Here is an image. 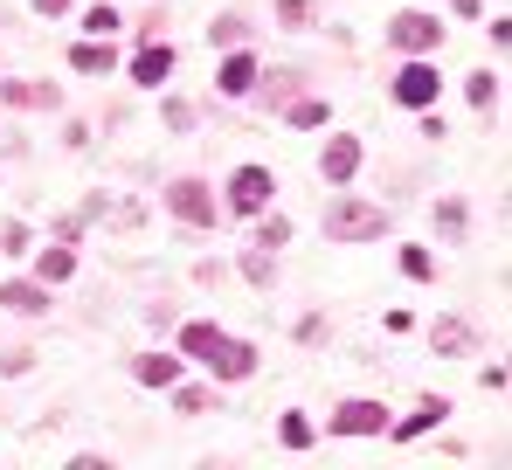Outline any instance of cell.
<instances>
[{
    "label": "cell",
    "mask_w": 512,
    "mask_h": 470,
    "mask_svg": "<svg viewBox=\"0 0 512 470\" xmlns=\"http://www.w3.org/2000/svg\"><path fill=\"white\" fill-rule=\"evenodd\" d=\"M319 229H326V242H374V235H388V208H374L360 194H333Z\"/></svg>",
    "instance_id": "cell-1"
},
{
    "label": "cell",
    "mask_w": 512,
    "mask_h": 470,
    "mask_svg": "<svg viewBox=\"0 0 512 470\" xmlns=\"http://www.w3.org/2000/svg\"><path fill=\"white\" fill-rule=\"evenodd\" d=\"M160 118H167V132H194V118H201V111H194L187 97H167V104H160Z\"/></svg>",
    "instance_id": "cell-30"
},
{
    "label": "cell",
    "mask_w": 512,
    "mask_h": 470,
    "mask_svg": "<svg viewBox=\"0 0 512 470\" xmlns=\"http://www.w3.org/2000/svg\"><path fill=\"white\" fill-rule=\"evenodd\" d=\"M63 146H70V153H84V146H90V125H84V118H70V125H63Z\"/></svg>",
    "instance_id": "cell-34"
},
{
    "label": "cell",
    "mask_w": 512,
    "mask_h": 470,
    "mask_svg": "<svg viewBox=\"0 0 512 470\" xmlns=\"http://www.w3.org/2000/svg\"><path fill=\"white\" fill-rule=\"evenodd\" d=\"M256 360H263V353H256L250 339H229V332H222V346H215V353H208L201 367H208L215 381H250V374H256Z\"/></svg>",
    "instance_id": "cell-8"
},
{
    "label": "cell",
    "mask_w": 512,
    "mask_h": 470,
    "mask_svg": "<svg viewBox=\"0 0 512 470\" xmlns=\"http://www.w3.org/2000/svg\"><path fill=\"white\" fill-rule=\"evenodd\" d=\"M284 242H291V222L284 215H270V222L256 215V249H284Z\"/></svg>",
    "instance_id": "cell-31"
},
{
    "label": "cell",
    "mask_w": 512,
    "mask_h": 470,
    "mask_svg": "<svg viewBox=\"0 0 512 470\" xmlns=\"http://www.w3.org/2000/svg\"><path fill=\"white\" fill-rule=\"evenodd\" d=\"M277 443H284V450H312V422H305V415L291 408V415L277 422Z\"/></svg>",
    "instance_id": "cell-25"
},
{
    "label": "cell",
    "mask_w": 512,
    "mask_h": 470,
    "mask_svg": "<svg viewBox=\"0 0 512 470\" xmlns=\"http://www.w3.org/2000/svg\"><path fill=\"white\" fill-rule=\"evenodd\" d=\"M256 90H263V104H284V97L305 90V77L298 70H256Z\"/></svg>",
    "instance_id": "cell-22"
},
{
    "label": "cell",
    "mask_w": 512,
    "mask_h": 470,
    "mask_svg": "<svg viewBox=\"0 0 512 470\" xmlns=\"http://www.w3.org/2000/svg\"><path fill=\"white\" fill-rule=\"evenodd\" d=\"M70 70H77V77H104V70H118V49H111V35H84V42L70 49Z\"/></svg>",
    "instance_id": "cell-13"
},
{
    "label": "cell",
    "mask_w": 512,
    "mask_h": 470,
    "mask_svg": "<svg viewBox=\"0 0 512 470\" xmlns=\"http://www.w3.org/2000/svg\"><path fill=\"white\" fill-rule=\"evenodd\" d=\"M250 14H243V7H229V14H215V21H208V42H215V49H243V42H250Z\"/></svg>",
    "instance_id": "cell-18"
},
{
    "label": "cell",
    "mask_w": 512,
    "mask_h": 470,
    "mask_svg": "<svg viewBox=\"0 0 512 470\" xmlns=\"http://www.w3.org/2000/svg\"><path fill=\"white\" fill-rule=\"evenodd\" d=\"M436 90H443L436 56H409V63L395 70V83H388V97H395L402 111H429V104H436Z\"/></svg>",
    "instance_id": "cell-5"
},
{
    "label": "cell",
    "mask_w": 512,
    "mask_h": 470,
    "mask_svg": "<svg viewBox=\"0 0 512 470\" xmlns=\"http://www.w3.org/2000/svg\"><path fill=\"white\" fill-rule=\"evenodd\" d=\"M360 159H367V146H360L353 132H333V139L319 146V180H326V187H346V180L360 173Z\"/></svg>",
    "instance_id": "cell-6"
},
{
    "label": "cell",
    "mask_w": 512,
    "mask_h": 470,
    "mask_svg": "<svg viewBox=\"0 0 512 470\" xmlns=\"http://www.w3.org/2000/svg\"><path fill=\"white\" fill-rule=\"evenodd\" d=\"M35 360H42L35 346H7V353H0V381H21V374H28Z\"/></svg>",
    "instance_id": "cell-28"
},
{
    "label": "cell",
    "mask_w": 512,
    "mask_h": 470,
    "mask_svg": "<svg viewBox=\"0 0 512 470\" xmlns=\"http://www.w3.org/2000/svg\"><path fill=\"white\" fill-rule=\"evenodd\" d=\"M0 104H14V111H56L63 90L42 83V77H7V83H0Z\"/></svg>",
    "instance_id": "cell-10"
},
{
    "label": "cell",
    "mask_w": 512,
    "mask_h": 470,
    "mask_svg": "<svg viewBox=\"0 0 512 470\" xmlns=\"http://www.w3.org/2000/svg\"><path fill=\"white\" fill-rule=\"evenodd\" d=\"M236 270H243V277H250V284H263V291H270V284H277V263H270V249H243V256H236Z\"/></svg>",
    "instance_id": "cell-24"
},
{
    "label": "cell",
    "mask_w": 512,
    "mask_h": 470,
    "mask_svg": "<svg viewBox=\"0 0 512 470\" xmlns=\"http://www.w3.org/2000/svg\"><path fill=\"white\" fill-rule=\"evenodd\" d=\"M450 14H464V21H478V14H485V0H450Z\"/></svg>",
    "instance_id": "cell-36"
},
{
    "label": "cell",
    "mask_w": 512,
    "mask_h": 470,
    "mask_svg": "<svg viewBox=\"0 0 512 470\" xmlns=\"http://www.w3.org/2000/svg\"><path fill=\"white\" fill-rule=\"evenodd\" d=\"M222 346V325H208V318H194V325H180V353L187 360H208Z\"/></svg>",
    "instance_id": "cell-19"
},
{
    "label": "cell",
    "mask_w": 512,
    "mask_h": 470,
    "mask_svg": "<svg viewBox=\"0 0 512 470\" xmlns=\"http://www.w3.org/2000/svg\"><path fill=\"white\" fill-rule=\"evenodd\" d=\"M402 277L429 284V277H436V256H429V249H402Z\"/></svg>",
    "instance_id": "cell-32"
},
{
    "label": "cell",
    "mask_w": 512,
    "mask_h": 470,
    "mask_svg": "<svg viewBox=\"0 0 512 470\" xmlns=\"http://www.w3.org/2000/svg\"><path fill=\"white\" fill-rule=\"evenodd\" d=\"M256 70H263V63H256L250 42H243V49H229V56H222V70H215V90H222V97H250V90H256Z\"/></svg>",
    "instance_id": "cell-11"
},
{
    "label": "cell",
    "mask_w": 512,
    "mask_h": 470,
    "mask_svg": "<svg viewBox=\"0 0 512 470\" xmlns=\"http://www.w3.org/2000/svg\"><path fill=\"white\" fill-rule=\"evenodd\" d=\"M84 28H90V35H118L125 21H118V7H104V0H90V7H84Z\"/></svg>",
    "instance_id": "cell-29"
},
{
    "label": "cell",
    "mask_w": 512,
    "mask_h": 470,
    "mask_svg": "<svg viewBox=\"0 0 512 470\" xmlns=\"http://www.w3.org/2000/svg\"><path fill=\"white\" fill-rule=\"evenodd\" d=\"M35 277H42V284L77 277V249H70V242H63V249H42V256H35Z\"/></svg>",
    "instance_id": "cell-21"
},
{
    "label": "cell",
    "mask_w": 512,
    "mask_h": 470,
    "mask_svg": "<svg viewBox=\"0 0 512 470\" xmlns=\"http://www.w3.org/2000/svg\"><path fill=\"white\" fill-rule=\"evenodd\" d=\"M167 215L180 222V229H215L222 222V201H215V187L201 180V173H180V180H167Z\"/></svg>",
    "instance_id": "cell-2"
},
{
    "label": "cell",
    "mask_w": 512,
    "mask_h": 470,
    "mask_svg": "<svg viewBox=\"0 0 512 470\" xmlns=\"http://www.w3.org/2000/svg\"><path fill=\"white\" fill-rule=\"evenodd\" d=\"M388 49H402V56H436V49H443V21L423 14V7H402V14L388 21Z\"/></svg>",
    "instance_id": "cell-4"
},
{
    "label": "cell",
    "mask_w": 512,
    "mask_h": 470,
    "mask_svg": "<svg viewBox=\"0 0 512 470\" xmlns=\"http://www.w3.org/2000/svg\"><path fill=\"white\" fill-rule=\"evenodd\" d=\"M429 346L450 353V360H464V353H478V332H471L464 318H436V325H429Z\"/></svg>",
    "instance_id": "cell-16"
},
{
    "label": "cell",
    "mask_w": 512,
    "mask_h": 470,
    "mask_svg": "<svg viewBox=\"0 0 512 470\" xmlns=\"http://www.w3.org/2000/svg\"><path fill=\"white\" fill-rule=\"evenodd\" d=\"M0 312L42 318L49 312V284H42V277H7V284H0Z\"/></svg>",
    "instance_id": "cell-9"
},
{
    "label": "cell",
    "mask_w": 512,
    "mask_h": 470,
    "mask_svg": "<svg viewBox=\"0 0 512 470\" xmlns=\"http://www.w3.org/2000/svg\"><path fill=\"white\" fill-rule=\"evenodd\" d=\"M443 415H450V401H443V394H423V401H416V415L388 422V436H395V443H409V436H423V429H436Z\"/></svg>",
    "instance_id": "cell-15"
},
{
    "label": "cell",
    "mask_w": 512,
    "mask_h": 470,
    "mask_svg": "<svg viewBox=\"0 0 512 470\" xmlns=\"http://www.w3.org/2000/svg\"><path fill=\"white\" fill-rule=\"evenodd\" d=\"M464 229H471V208H464L457 194H443V201H436V235H443V242H464Z\"/></svg>",
    "instance_id": "cell-20"
},
{
    "label": "cell",
    "mask_w": 512,
    "mask_h": 470,
    "mask_svg": "<svg viewBox=\"0 0 512 470\" xmlns=\"http://www.w3.org/2000/svg\"><path fill=\"white\" fill-rule=\"evenodd\" d=\"M132 381H139V388H173V381H180V360H173V353H139V360H132Z\"/></svg>",
    "instance_id": "cell-17"
},
{
    "label": "cell",
    "mask_w": 512,
    "mask_h": 470,
    "mask_svg": "<svg viewBox=\"0 0 512 470\" xmlns=\"http://www.w3.org/2000/svg\"><path fill=\"white\" fill-rule=\"evenodd\" d=\"M201 408H215V388H180L173 381V415H201Z\"/></svg>",
    "instance_id": "cell-27"
},
{
    "label": "cell",
    "mask_w": 512,
    "mask_h": 470,
    "mask_svg": "<svg viewBox=\"0 0 512 470\" xmlns=\"http://www.w3.org/2000/svg\"><path fill=\"white\" fill-rule=\"evenodd\" d=\"M35 14H70V0H28Z\"/></svg>",
    "instance_id": "cell-37"
},
{
    "label": "cell",
    "mask_w": 512,
    "mask_h": 470,
    "mask_svg": "<svg viewBox=\"0 0 512 470\" xmlns=\"http://www.w3.org/2000/svg\"><path fill=\"white\" fill-rule=\"evenodd\" d=\"M277 111H284V125H298V132H319V125L333 118V104H326L319 90H298V97H284Z\"/></svg>",
    "instance_id": "cell-14"
},
{
    "label": "cell",
    "mask_w": 512,
    "mask_h": 470,
    "mask_svg": "<svg viewBox=\"0 0 512 470\" xmlns=\"http://www.w3.org/2000/svg\"><path fill=\"white\" fill-rule=\"evenodd\" d=\"M333 436H388V408L367 401V394H353V401L333 408Z\"/></svg>",
    "instance_id": "cell-7"
},
{
    "label": "cell",
    "mask_w": 512,
    "mask_h": 470,
    "mask_svg": "<svg viewBox=\"0 0 512 470\" xmlns=\"http://www.w3.org/2000/svg\"><path fill=\"white\" fill-rule=\"evenodd\" d=\"M0 249H7V256H21V249H28V229H21V222H7V229H0Z\"/></svg>",
    "instance_id": "cell-35"
},
{
    "label": "cell",
    "mask_w": 512,
    "mask_h": 470,
    "mask_svg": "<svg viewBox=\"0 0 512 470\" xmlns=\"http://www.w3.org/2000/svg\"><path fill=\"white\" fill-rule=\"evenodd\" d=\"M464 104H471V111H492V104H499V70H471V77H464Z\"/></svg>",
    "instance_id": "cell-23"
},
{
    "label": "cell",
    "mask_w": 512,
    "mask_h": 470,
    "mask_svg": "<svg viewBox=\"0 0 512 470\" xmlns=\"http://www.w3.org/2000/svg\"><path fill=\"white\" fill-rule=\"evenodd\" d=\"M270 201H277V173H270V166H236L229 187H222V215H250L256 222Z\"/></svg>",
    "instance_id": "cell-3"
},
{
    "label": "cell",
    "mask_w": 512,
    "mask_h": 470,
    "mask_svg": "<svg viewBox=\"0 0 512 470\" xmlns=\"http://www.w3.org/2000/svg\"><path fill=\"white\" fill-rule=\"evenodd\" d=\"M277 21L284 28H319V0H277Z\"/></svg>",
    "instance_id": "cell-26"
},
{
    "label": "cell",
    "mask_w": 512,
    "mask_h": 470,
    "mask_svg": "<svg viewBox=\"0 0 512 470\" xmlns=\"http://www.w3.org/2000/svg\"><path fill=\"white\" fill-rule=\"evenodd\" d=\"M132 28H139V42H153V35H160V28H167V7H146V14H139V21H132Z\"/></svg>",
    "instance_id": "cell-33"
},
{
    "label": "cell",
    "mask_w": 512,
    "mask_h": 470,
    "mask_svg": "<svg viewBox=\"0 0 512 470\" xmlns=\"http://www.w3.org/2000/svg\"><path fill=\"white\" fill-rule=\"evenodd\" d=\"M173 77V49L153 35V42H139V56H132V83L139 90H153V83H167Z\"/></svg>",
    "instance_id": "cell-12"
}]
</instances>
